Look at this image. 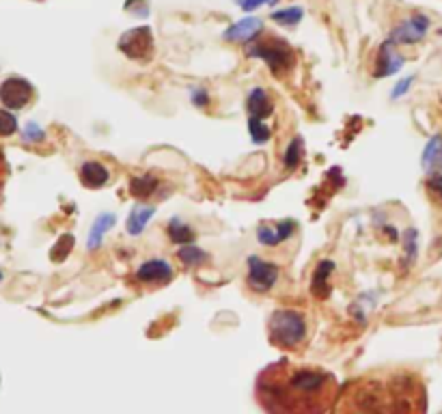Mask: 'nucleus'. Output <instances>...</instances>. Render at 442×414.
<instances>
[{
    "label": "nucleus",
    "mask_w": 442,
    "mask_h": 414,
    "mask_svg": "<svg viewBox=\"0 0 442 414\" xmlns=\"http://www.w3.org/2000/svg\"><path fill=\"white\" fill-rule=\"evenodd\" d=\"M427 190L436 195L442 203V175L440 173H431V177L427 180Z\"/></svg>",
    "instance_id": "30"
},
{
    "label": "nucleus",
    "mask_w": 442,
    "mask_h": 414,
    "mask_svg": "<svg viewBox=\"0 0 442 414\" xmlns=\"http://www.w3.org/2000/svg\"><path fill=\"white\" fill-rule=\"evenodd\" d=\"M341 399H345V403L341 401V410L360 412H414L425 408V390L408 373L349 382Z\"/></svg>",
    "instance_id": "2"
},
{
    "label": "nucleus",
    "mask_w": 442,
    "mask_h": 414,
    "mask_svg": "<svg viewBox=\"0 0 442 414\" xmlns=\"http://www.w3.org/2000/svg\"><path fill=\"white\" fill-rule=\"evenodd\" d=\"M270 341L276 348H296L307 337V321L298 311L278 309L270 317Z\"/></svg>",
    "instance_id": "3"
},
{
    "label": "nucleus",
    "mask_w": 442,
    "mask_h": 414,
    "mask_svg": "<svg viewBox=\"0 0 442 414\" xmlns=\"http://www.w3.org/2000/svg\"><path fill=\"white\" fill-rule=\"evenodd\" d=\"M293 229H296V222H293V220H283V222H278L274 227L261 224L257 229V237H259V242L263 246H276V244L285 242L293 233Z\"/></svg>",
    "instance_id": "12"
},
{
    "label": "nucleus",
    "mask_w": 442,
    "mask_h": 414,
    "mask_svg": "<svg viewBox=\"0 0 442 414\" xmlns=\"http://www.w3.org/2000/svg\"><path fill=\"white\" fill-rule=\"evenodd\" d=\"M261 20L259 18H244L236 24H231L227 31H225V39L231 41V43H246V41H253L257 37V33L261 31Z\"/></svg>",
    "instance_id": "11"
},
{
    "label": "nucleus",
    "mask_w": 442,
    "mask_h": 414,
    "mask_svg": "<svg viewBox=\"0 0 442 414\" xmlns=\"http://www.w3.org/2000/svg\"><path fill=\"white\" fill-rule=\"evenodd\" d=\"M268 3H274V0H238V5H240L244 11H255L257 7L268 5Z\"/></svg>",
    "instance_id": "32"
},
{
    "label": "nucleus",
    "mask_w": 442,
    "mask_h": 414,
    "mask_svg": "<svg viewBox=\"0 0 442 414\" xmlns=\"http://www.w3.org/2000/svg\"><path fill=\"white\" fill-rule=\"evenodd\" d=\"M125 11L136 14L140 18H147V16H149V3H147V0H127Z\"/></svg>",
    "instance_id": "28"
},
{
    "label": "nucleus",
    "mask_w": 442,
    "mask_h": 414,
    "mask_svg": "<svg viewBox=\"0 0 442 414\" xmlns=\"http://www.w3.org/2000/svg\"><path fill=\"white\" fill-rule=\"evenodd\" d=\"M248 54L265 61L268 67L272 69V73H276V76L287 73L291 69V65H293V50H291V46L285 43L283 39H274V37L255 41L248 48Z\"/></svg>",
    "instance_id": "4"
},
{
    "label": "nucleus",
    "mask_w": 442,
    "mask_h": 414,
    "mask_svg": "<svg viewBox=\"0 0 442 414\" xmlns=\"http://www.w3.org/2000/svg\"><path fill=\"white\" fill-rule=\"evenodd\" d=\"M257 399L263 410L276 414H317L330 408L337 393L332 373L278 361L257 378Z\"/></svg>",
    "instance_id": "1"
},
{
    "label": "nucleus",
    "mask_w": 442,
    "mask_h": 414,
    "mask_svg": "<svg viewBox=\"0 0 442 414\" xmlns=\"http://www.w3.org/2000/svg\"><path fill=\"white\" fill-rule=\"evenodd\" d=\"M300 157H302V138L300 136H296L291 143H289V147H287V151H285V155H283V164H285V169L287 171H293L300 164Z\"/></svg>",
    "instance_id": "23"
},
{
    "label": "nucleus",
    "mask_w": 442,
    "mask_h": 414,
    "mask_svg": "<svg viewBox=\"0 0 442 414\" xmlns=\"http://www.w3.org/2000/svg\"><path fill=\"white\" fill-rule=\"evenodd\" d=\"M18 130V119L9 108H0V136H11Z\"/></svg>",
    "instance_id": "26"
},
{
    "label": "nucleus",
    "mask_w": 442,
    "mask_h": 414,
    "mask_svg": "<svg viewBox=\"0 0 442 414\" xmlns=\"http://www.w3.org/2000/svg\"><path fill=\"white\" fill-rule=\"evenodd\" d=\"M404 67V56L395 50V43L389 39L380 46V52H378V63H376V71L374 76L378 78H386V76H393L397 73L399 69Z\"/></svg>",
    "instance_id": "9"
},
{
    "label": "nucleus",
    "mask_w": 442,
    "mask_h": 414,
    "mask_svg": "<svg viewBox=\"0 0 442 414\" xmlns=\"http://www.w3.org/2000/svg\"><path fill=\"white\" fill-rule=\"evenodd\" d=\"M117 48L132 61H144L154 54V31L149 26H136L121 35Z\"/></svg>",
    "instance_id": "5"
},
{
    "label": "nucleus",
    "mask_w": 442,
    "mask_h": 414,
    "mask_svg": "<svg viewBox=\"0 0 442 414\" xmlns=\"http://www.w3.org/2000/svg\"><path fill=\"white\" fill-rule=\"evenodd\" d=\"M305 18V9L293 5V7H285V9H278L272 14V20L280 26H296L300 24V20Z\"/></svg>",
    "instance_id": "21"
},
{
    "label": "nucleus",
    "mask_w": 442,
    "mask_h": 414,
    "mask_svg": "<svg viewBox=\"0 0 442 414\" xmlns=\"http://www.w3.org/2000/svg\"><path fill=\"white\" fill-rule=\"evenodd\" d=\"M156 216V207L154 205H136L130 216H127V222H125V229L130 235H140L152 218Z\"/></svg>",
    "instance_id": "16"
},
{
    "label": "nucleus",
    "mask_w": 442,
    "mask_h": 414,
    "mask_svg": "<svg viewBox=\"0 0 442 414\" xmlns=\"http://www.w3.org/2000/svg\"><path fill=\"white\" fill-rule=\"evenodd\" d=\"M192 102L196 106H205L207 104V93L203 89H192Z\"/></svg>",
    "instance_id": "33"
},
{
    "label": "nucleus",
    "mask_w": 442,
    "mask_h": 414,
    "mask_svg": "<svg viewBox=\"0 0 442 414\" xmlns=\"http://www.w3.org/2000/svg\"><path fill=\"white\" fill-rule=\"evenodd\" d=\"M248 132H251V136H253V140L255 143H259V145H263V143H268L270 140V128L263 123V119H255V117H251L248 119Z\"/></svg>",
    "instance_id": "25"
},
{
    "label": "nucleus",
    "mask_w": 442,
    "mask_h": 414,
    "mask_svg": "<svg viewBox=\"0 0 442 414\" xmlns=\"http://www.w3.org/2000/svg\"><path fill=\"white\" fill-rule=\"evenodd\" d=\"M278 279V268L257 255L248 257V287L253 291H270Z\"/></svg>",
    "instance_id": "7"
},
{
    "label": "nucleus",
    "mask_w": 442,
    "mask_h": 414,
    "mask_svg": "<svg viewBox=\"0 0 442 414\" xmlns=\"http://www.w3.org/2000/svg\"><path fill=\"white\" fill-rule=\"evenodd\" d=\"M427 29H429V18L416 14V16H410L406 22H401L397 29H393V33H391L389 39H391L395 46H397V43H401V46H410V43L421 41V39L425 37Z\"/></svg>",
    "instance_id": "8"
},
{
    "label": "nucleus",
    "mask_w": 442,
    "mask_h": 414,
    "mask_svg": "<svg viewBox=\"0 0 442 414\" xmlns=\"http://www.w3.org/2000/svg\"><path fill=\"white\" fill-rule=\"evenodd\" d=\"M404 242H406V255H408V262H414V257H416V231H414V229H408Z\"/></svg>",
    "instance_id": "29"
},
{
    "label": "nucleus",
    "mask_w": 442,
    "mask_h": 414,
    "mask_svg": "<svg viewBox=\"0 0 442 414\" xmlns=\"http://www.w3.org/2000/svg\"><path fill=\"white\" fill-rule=\"evenodd\" d=\"M421 164L425 171H431V173H436V169H442V136L440 134L429 138V143L425 145Z\"/></svg>",
    "instance_id": "18"
},
{
    "label": "nucleus",
    "mask_w": 442,
    "mask_h": 414,
    "mask_svg": "<svg viewBox=\"0 0 442 414\" xmlns=\"http://www.w3.org/2000/svg\"><path fill=\"white\" fill-rule=\"evenodd\" d=\"M246 108H248V115L255 117V119H265L274 113V104L272 100L268 98V93L259 87H255L251 93H248V100H246Z\"/></svg>",
    "instance_id": "14"
},
{
    "label": "nucleus",
    "mask_w": 442,
    "mask_h": 414,
    "mask_svg": "<svg viewBox=\"0 0 442 414\" xmlns=\"http://www.w3.org/2000/svg\"><path fill=\"white\" fill-rule=\"evenodd\" d=\"M156 177L154 175H138L130 182V192L136 197V199H147V197H152L156 192Z\"/></svg>",
    "instance_id": "20"
},
{
    "label": "nucleus",
    "mask_w": 442,
    "mask_h": 414,
    "mask_svg": "<svg viewBox=\"0 0 442 414\" xmlns=\"http://www.w3.org/2000/svg\"><path fill=\"white\" fill-rule=\"evenodd\" d=\"M410 85H412V78H404L401 82H397V87L393 89V93H391V98H393V100H399L401 95H406V93H408V89H410Z\"/></svg>",
    "instance_id": "31"
},
{
    "label": "nucleus",
    "mask_w": 442,
    "mask_h": 414,
    "mask_svg": "<svg viewBox=\"0 0 442 414\" xmlns=\"http://www.w3.org/2000/svg\"><path fill=\"white\" fill-rule=\"evenodd\" d=\"M136 279L140 283H169L173 279V268L164 259H149L136 270Z\"/></svg>",
    "instance_id": "10"
},
{
    "label": "nucleus",
    "mask_w": 442,
    "mask_h": 414,
    "mask_svg": "<svg viewBox=\"0 0 442 414\" xmlns=\"http://www.w3.org/2000/svg\"><path fill=\"white\" fill-rule=\"evenodd\" d=\"M335 270V264L328 259V262H322L315 272H313V279H311V294L315 298H326L328 291H330V274Z\"/></svg>",
    "instance_id": "17"
},
{
    "label": "nucleus",
    "mask_w": 442,
    "mask_h": 414,
    "mask_svg": "<svg viewBox=\"0 0 442 414\" xmlns=\"http://www.w3.org/2000/svg\"><path fill=\"white\" fill-rule=\"evenodd\" d=\"M177 257H179V262L184 264V266H188V268H194V266H201V264H205L207 259H209V255L205 253V251H201L199 246H194V244H184L179 251H177Z\"/></svg>",
    "instance_id": "19"
},
{
    "label": "nucleus",
    "mask_w": 442,
    "mask_h": 414,
    "mask_svg": "<svg viewBox=\"0 0 442 414\" xmlns=\"http://www.w3.org/2000/svg\"><path fill=\"white\" fill-rule=\"evenodd\" d=\"M0 281H3V272H0Z\"/></svg>",
    "instance_id": "34"
},
{
    "label": "nucleus",
    "mask_w": 442,
    "mask_h": 414,
    "mask_svg": "<svg viewBox=\"0 0 442 414\" xmlns=\"http://www.w3.org/2000/svg\"><path fill=\"white\" fill-rule=\"evenodd\" d=\"M169 235L175 244H192L194 242V233L188 224L179 222V220H171L169 222Z\"/></svg>",
    "instance_id": "24"
},
{
    "label": "nucleus",
    "mask_w": 442,
    "mask_h": 414,
    "mask_svg": "<svg viewBox=\"0 0 442 414\" xmlns=\"http://www.w3.org/2000/svg\"><path fill=\"white\" fill-rule=\"evenodd\" d=\"M108 180H110V171L100 162H85L80 167V182L91 190L106 186Z\"/></svg>",
    "instance_id": "13"
},
{
    "label": "nucleus",
    "mask_w": 442,
    "mask_h": 414,
    "mask_svg": "<svg viewBox=\"0 0 442 414\" xmlns=\"http://www.w3.org/2000/svg\"><path fill=\"white\" fill-rule=\"evenodd\" d=\"M33 100V85L24 78L11 76L0 85V102L9 110H22Z\"/></svg>",
    "instance_id": "6"
},
{
    "label": "nucleus",
    "mask_w": 442,
    "mask_h": 414,
    "mask_svg": "<svg viewBox=\"0 0 442 414\" xmlns=\"http://www.w3.org/2000/svg\"><path fill=\"white\" fill-rule=\"evenodd\" d=\"M73 235L71 233H65V235H60L58 237V242L52 246V251H50V259L52 262H56V264H60V262H65L67 259V255L73 251Z\"/></svg>",
    "instance_id": "22"
},
{
    "label": "nucleus",
    "mask_w": 442,
    "mask_h": 414,
    "mask_svg": "<svg viewBox=\"0 0 442 414\" xmlns=\"http://www.w3.org/2000/svg\"><path fill=\"white\" fill-rule=\"evenodd\" d=\"M22 138H24L26 143H39V140L46 138V132H43L35 121H31V123H26V128L22 130Z\"/></svg>",
    "instance_id": "27"
},
{
    "label": "nucleus",
    "mask_w": 442,
    "mask_h": 414,
    "mask_svg": "<svg viewBox=\"0 0 442 414\" xmlns=\"http://www.w3.org/2000/svg\"><path fill=\"white\" fill-rule=\"evenodd\" d=\"M115 222H117V218L110 212H104L95 218V222L91 227V233H89V244H87L89 251H98V248L102 246V242H104V237H106V233L115 227Z\"/></svg>",
    "instance_id": "15"
}]
</instances>
